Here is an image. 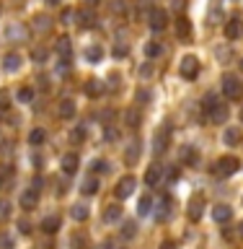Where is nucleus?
Segmentation results:
<instances>
[{
    "label": "nucleus",
    "instance_id": "1",
    "mask_svg": "<svg viewBox=\"0 0 243 249\" xmlns=\"http://www.w3.org/2000/svg\"><path fill=\"white\" fill-rule=\"evenodd\" d=\"M223 93H225V99H241L243 96V83H241V78L238 75H223Z\"/></svg>",
    "mask_w": 243,
    "mask_h": 249
},
{
    "label": "nucleus",
    "instance_id": "2",
    "mask_svg": "<svg viewBox=\"0 0 243 249\" xmlns=\"http://www.w3.org/2000/svg\"><path fill=\"white\" fill-rule=\"evenodd\" d=\"M238 169H241V161L236 159V156H223V159H217V163H215V174L217 177H233Z\"/></svg>",
    "mask_w": 243,
    "mask_h": 249
},
{
    "label": "nucleus",
    "instance_id": "3",
    "mask_svg": "<svg viewBox=\"0 0 243 249\" xmlns=\"http://www.w3.org/2000/svg\"><path fill=\"white\" fill-rule=\"evenodd\" d=\"M181 75L186 78V81H194V78L199 75V60L194 57V54H186V57H181Z\"/></svg>",
    "mask_w": 243,
    "mask_h": 249
},
{
    "label": "nucleus",
    "instance_id": "4",
    "mask_svg": "<svg viewBox=\"0 0 243 249\" xmlns=\"http://www.w3.org/2000/svg\"><path fill=\"white\" fill-rule=\"evenodd\" d=\"M147 23H150L153 31H163L168 26V13L163 11V8H153V11L147 13Z\"/></svg>",
    "mask_w": 243,
    "mask_h": 249
},
{
    "label": "nucleus",
    "instance_id": "5",
    "mask_svg": "<svg viewBox=\"0 0 243 249\" xmlns=\"http://www.w3.org/2000/svg\"><path fill=\"white\" fill-rule=\"evenodd\" d=\"M135 184H137V182H135V177H130V174H127V177H122L119 182H116V187H114V195H116L119 200H127L130 195L135 192Z\"/></svg>",
    "mask_w": 243,
    "mask_h": 249
},
{
    "label": "nucleus",
    "instance_id": "6",
    "mask_svg": "<svg viewBox=\"0 0 243 249\" xmlns=\"http://www.w3.org/2000/svg\"><path fill=\"white\" fill-rule=\"evenodd\" d=\"M228 107H225L223 104V101H217V104L215 107H210L207 109V117H210V122H215V124H225V122H228Z\"/></svg>",
    "mask_w": 243,
    "mask_h": 249
},
{
    "label": "nucleus",
    "instance_id": "7",
    "mask_svg": "<svg viewBox=\"0 0 243 249\" xmlns=\"http://www.w3.org/2000/svg\"><path fill=\"white\" fill-rule=\"evenodd\" d=\"M75 18H78V26H81V29H93V26H96V13H93L91 8H83V11H78Z\"/></svg>",
    "mask_w": 243,
    "mask_h": 249
},
{
    "label": "nucleus",
    "instance_id": "8",
    "mask_svg": "<svg viewBox=\"0 0 243 249\" xmlns=\"http://www.w3.org/2000/svg\"><path fill=\"white\" fill-rule=\"evenodd\" d=\"M241 34H243V21H241V18H230V21H225V36H228L230 42L241 39Z\"/></svg>",
    "mask_w": 243,
    "mask_h": 249
},
{
    "label": "nucleus",
    "instance_id": "9",
    "mask_svg": "<svg viewBox=\"0 0 243 249\" xmlns=\"http://www.w3.org/2000/svg\"><path fill=\"white\" fill-rule=\"evenodd\" d=\"M202 213H205V197H202V195H194L189 200V218L192 221H199Z\"/></svg>",
    "mask_w": 243,
    "mask_h": 249
},
{
    "label": "nucleus",
    "instance_id": "10",
    "mask_svg": "<svg viewBox=\"0 0 243 249\" xmlns=\"http://www.w3.org/2000/svg\"><path fill=\"white\" fill-rule=\"evenodd\" d=\"M178 159H181L184 166H197V161H199L197 148H194V145H184L181 151H178Z\"/></svg>",
    "mask_w": 243,
    "mask_h": 249
},
{
    "label": "nucleus",
    "instance_id": "11",
    "mask_svg": "<svg viewBox=\"0 0 243 249\" xmlns=\"http://www.w3.org/2000/svg\"><path fill=\"white\" fill-rule=\"evenodd\" d=\"M83 91H85V96H91V99H98L101 93L106 91V86H104V81H98V78H91V81L83 86Z\"/></svg>",
    "mask_w": 243,
    "mask_h": 249
},
{
    "label": "nucleus",
    "instance_id": "12",
    "mask_svg": "<svg viewBox=\"0 0 243 249\" xmlns=\"http://www.w3.org/2000/svg\"><path fill=\"white\" fill-rule=\"evenodd\" d=\"M78 166H81L78 153H65V156H62V171H65V174H75Z\"/></svg>",
    "mask_w": 243,
    "mask_h": 249
},
{
    "label": "nucleus",
    "instance_id": "13",
    "mask_svg": "<svg viewBox=\"0 0 243 249\" xmlns=\"http://www.w3.org/2000/svg\"><path fill=\"white\" fill-rule=\"evenodd\" d=\"M212 218H215L217 223H228L230 218H233L230 205H223V202H220V205H215V208H212Z\"/></svg>",
    "mask_w": 243,
    "mask_h": 249
},
{
    "label": "nucleus",
    "instance_id": "14",
    "mask_svg": "<svg viewBox=\"0 0 243 249\" xmlns=\"http://www.w3.org/2000/svg\"><path fill=\"white\" fill-rule=\"evenodd\" d=\"M57 114L62 117V120H73L75 117V101L73 99H62L60 107H57Z\"/></svg>",
    "mask_w": 243,
    "mask_h": 249
},
{
    "label": "nucleus",
    "instance_id": "15",
    "mask_svg": "<svg viewBox=\"0 0 243 249\" xmlns=\"http://www.w3.org/2000/svg\"><path fill=\"white\" fill-rule=\"evenodd\" d=\"M39 205V192H34V190H26L21 195V208L23 210H34Z\"/></svg>",
    "mask_w": 243,
    "mask_h": 249
},
{
    "label": "nucleus",
    "instance_id": "16",
    "mask_svg": "<svg viewBox=\"0 0 243 249\" xmlns=\"http://www.w3.org/2000/svg\"><path fill=\"white\" fill-rule=\"evenodd\" d=\"M161 179H163V166H150L145 171V184L147 187H158Z\"/></svg>",
    "mask_w": 243,
    "mask_h": 249
},
{
    "label": "nucleus",
    "instance_id": "17",
    "mask_svg": "<svg viewBox=\"0 0 243 249\" xmlns=\"http://www.w3.org/2000/svg\"><path fill=\"white\" fill-rule=\"evenodd\" d=\"M54 50H57V54L62 60H70V54H73V44H70L67 36H60L57 44H54Z\"/></svg>",
    "mask_w": 243,
    "mask_h": 249
},
{
    "label": "nucleus",
    "instance_id": "18",
    "mask_svg": "<svg viewBox=\"0 0 243 249\" xmlns=\"http://www.w3.org/2000/svg\"><path fill=\"white\" fill-rule=\"evenodd\" d=\"M60 226H62V221H60V215H47L44 221H42V229L44 233H54V231H60Z\"/></svg>",
    "mask_w": 243,
    "mask_h": 249
},
{
    "label": "nucleus",
    "instance_id": "19",
    "mask_svg": "<svg viewBox=\"0 0 243 249\" xmlns=\"http://www.w3.org/2000/svg\"><path fill=\"white\" fill-rule=\"evenodd\" d=\"M3 68L8 70V73H16V70L21 68V54L18 52H8L5 60H3Z\"/></svg>",
    "mask_w": 243,
    "mask_h": 249
},
{
    "label": "nucleus",
    "instance_id": "20",
    "mask_svg": "<svg viewBox=\"0 0 243 249\" xmlns=\"http://www.w3.org/2000/svg\"><path fill=\"white\" fill-rule=\"evenodd\" d=\"M137 159H140V143H137V140H132V143L127 145V153H124V161H127L130 166H135Z\"/></svg>",
    "mask_w": 243,
    "mask_h": 249
},
{
    "label": "nucleus",
    "instance_id": "21",
    "mask_svg": "<svg viewBox=\"0 0 243 249\" xmlns=\"http://www.w3.org/2000/svg\"><path fill=\"white\" fill-rule=\"evenodd\" d=\"M153 213V200H150V195H143L137 202V215L140 218H145V215H150Z\"/></svg>",
    "mask_w": 243,
    "mask_h": 249
},
{
    "label": "nucleus",
    "instance_id": "22",
    "mask_svg": "<svg viewBox=\"0 0 243 249\" xmlns=\"http://www.w3.org/2000/svg\"><path fill=\"white\" fill-rule=\"evenodd\" d=\"M176 34L181 36V39H189V36H192V21L181 16V18L176 21Z\"/></svg>",
    "mask_w": 243,
    "mask_h": 249
},
{
    "label": "nucleus",
    "instance_id": "23",
    "mask_svg": "<svg viewBox=\"0 0 243 249\" xmlns=\"http://www.w3.org/2000/svg\"><path fill=\"white\" fill-rule=\"evenodd\" d=\"M5 36H8V39H26V36H29V29L21 26V23H13V26H8Z\"/></svg>",
    "mask_w": 243,
    "mask_h": 249
},
{
    "label": "nucleus",
    "instance_id": "24",
    "mask_svg": "<svg viewBox=\"0 0 243 249\" xmlns=\"http://www.w3.org/2000/svg\"><path fill=\"white\" fill-rule=\"evenodd\" d=\"M223 143L225 145H238L241 143V130L238 127H228L223 132Z\"/></svg>",
    "mask_w": 243,
    "mask_h": 249
},
{
    "label": "nucleus",
    "instance_id": "25",
    "mask_svg": "<svg viewBox=\"0 0 243 249\" xmlns=\"http://www.w3.org/2000/svg\"><path fill=\"white\" fill-rule=\"evenodd\" d=\"M119 218H122V205H116V202L104 210V221H106V223H116Z\"/></svg>",
    "mask_w": 243,
    "mask_h": 249
},
{
    "label": "nucleus",
    "instance_id": "26",
    "mask_svg": "<svg viewBox=\"0 0 243 249\" xmlns=\"http://www.w3.org/2000/svg\"><path fill=\"white\" fill-rule=\"evenodd\" d=\"M168 215H171V197H161L158 210H155V218H158V221H166Z\"/></svg>",
    "mask_w": 243,
    "mask_h": 249
},
{
    "label": "nucleus",
    "instance_id": "27",
    "mask_svg": "<svg viewBox=\"0 0 243 249\" xmlns=\"http://www.w3.org/2000/svg\"><path fill=\"white\" fill-rule=\"evenodd\" d=\"M168 135H171V130L166 127V132H163V130H158V132H155V148H153V151L155 153H161V151H166V143H168Z\"/></svg>",
    "mask_w": 243,
    "mask_h": 249
},
{
    "label": "nucleus",
    "instance_id": "28",
    "mask_svg": "<svg viewBox=\"0 0 243 249\" xmlns=\"http://www.w3.org/2000/svg\"><path fill=\"white\" fill-rule=\"evenodd\" d=\"M70 215L75 218V221H88V215H91V210H88V205H81V202H78V205H73V210H70Z\"/></svg>",
    "mask_w": 243,
    "mask_h": 249
},
{
    "label": "nucleus",
    "instance_id": "29",
    "mask_svg": "<svg viewBox=\"0 0 243 249\" xmlns=\"http://www.w3.org/2000/svg\"><path fill=\"white\" fill-rule=\"evenodd\" d=\"M124 122H127V127L137 130V127H140V122H143V117H140L137 109H127V114H124Z\"/></svg>",
    "mask_w": 243,
    "mask_h": 249
},
{
    "label": "nucleus",
    "instance_id": "30",
    "mask_svg": "<svg viewBox=\"0 0 243 249\" xmlns=\"http://www.w3.org/2000/svg\"><path fill=\"white\" fill-rule=\"evenodd\" d=\"M81 192H83V195H96V192H98V179H96V177H88V179L81 184Z\"/></svg>",
    "mask_w": 243,
    "mask_h": 249
},
{
    "label": "nucleus",
    "instance_id": "31",
    "mask_svg": "<svg viewBox=\"0 0 243 249\" xmlns=\"http://www.w3.org/2000/svg\"><path fill=\"white\" fill-rule=\"evenodd\" d=\"M44 140H47V132H44L42 127H36V130L29 132V143H31V145H42Z\"/></svg>",
    "mask_w": 243,
    "mask_h": 249
},
{
    "label": "nucleus",
    "instance_id": "32",
    "mask_svg": "<svg viewBox=\"0 0 243 249\" xmlns=\"http://www.w3.org/2000/svg\"><path fill=\"white\" fill-rule=\"evenodd\" d=\"M70 247H73V249H88V236H85V233H73Z\"/></svg>",
    "mask_w": 243,
    "mask_h": 249
},
{
    "label": "nucleus",
    "instance_id": "33",
    "mask_svg": "<svg viewBox=\"0 0 243 249\" xmlns=\"http://www.w3.org/2000/svg\"><path fill=\"white\" fill-rule=\"evenodd\" d=\"M85 57H88V62L96 65V62H101V57H104V50H101V47H88V50H85Z\"/></svg>",
    "mask_w": 243,
    "mask_h": 249
},
{
    "label": "nucleus",
    "instance_id": "34",
    "mask_svg": "<svg viewBox=\"0 0 243 249\" xmlns=\"http://www.w3.org/2000/svg\"><path fill=\"white\" fill-rule=\"evenodd\" d=\"M135 233H137V223H135V221H124L122 236H124V239H135Z\"/></svg>",
    "mask_w": 243,
    "mask_h": 249
},
{
    "label": "nucleus",
    "instance_id": "35",
    "mask_svg": "<svg viewBox=\"0 0 243 249\" xmlns=\"http://www.w3.org/2000/svg\"><path fill=\"white\" fill-rule=\"evenodd\" d=\"M161 52H163V44L161 42H147L145 44V54H147V57H158Z\"/></svg>",
    "mask_w": 243,
    "mask_h": 249
},
{
    "label": "nucleus",
    "instance_id": "36",
    "mask_svg": "<svg viewBox=\"0 0 243 249\" xmlns=\"http://www.w3.org/2000/svg\"><path fill=\"white\" fill-rule=\"evenodd\" d=\"M11 218V202L8 200H0V223H5Z\"/></svg>",
    "mask_w": 243,
    "mask_h": 249
},
{
    "label": "nucleus",
    "instance_id": "37",
    "mask_svg": "<svg viewBox=\"0 0 243 249\" xmlns=\"http://www.w3.org/2000/svg\"><path fill=\"white\" fill-rule=\"evenodd\" d=\"M16 99H18L21 104H29V101L34 99V91H31V89H18V93H16Z\"/></svg>",
    "mask_w": 243,
    "mask_h": 249
},
{
    "label": "nucleus",
    "instance_id": "38",
    "mask_svg": "<svg viewBox=\"0 0 243 249\" xmlns=\"http://www.w3.org/2000/svg\"><path fill=\"white\" fill-rule=\"evenodd\" d=\"M83 140H85V130L83 127H75L73 132H70V143H73V145L83 143Z\"/></svg>",
    "mask_w": 243,
    "mask_h": 249
},
{
    "label": "nucleus",
    "instance_id": "39",
    "mask_svg": "<svg viewBox=\"0 0 243 249\" xmlns=\"http://www.w3.org/2000/svg\"><path fill=\"white\" fill-rule=\"evenodd\" d=\"M34 21H36L34 26H36V29H42V31H49V29H52V21L47 18V16H36Z\"/></svg>",
    "mask_w": 243,
    "mask_h": 249
},
{
    "label": "nucleus",
    "instance_id": "40",
    "mask_svg": "<svg viewBox=\"0 0 243 249\" xmlns=\"http://www.w3.org/2000/svg\"><path fill=\"white\" fill-rule=\"evenodd\" d=\"M0 109H3V112L11 109V93H8L5 89H0Z\"/></svg>",
    "mask_w": 243,
    "mask_h": 249
},
{
    "label": "nucleus",
    "instance_id": "41",
    "mask_svg": "<svg viewBox=\"0 0 243 249\" xmlns=\"http://www.w3.org/2000/svg\"><path fill=\"white\" fill-rule=\"evenodd\" d=\"M91 169H93V174H98V171L104 174V171H109V163H106L104 159H96V161L91 163Z\"/></svg>",
    "mask_w": 243,
    "mask_h": 249
},
{
    "label": "nucleus",
    "instance_id": "42",
    "mask_svg": "<svg viewBox=\"0 0 243 249\" xmlns=\"http://www.w3.org/2000/svg\"><path fill=\"white\" fill-rule=\"evenodd\" d=\"M31 57H34L36 65H42V62L47 60V50H34V52H31Z\"/></svg>",
    "mask_w": 243,
    "mask_h": 249
},
{
    "label": "nucleus",
    "instance_id": "43",
    "mask_svg": "<svg viewBox=\"0 0 243 249\" xmlns=\"http://www.w3.org/2000/svg\"><path fill=\"white\" fill-rule=\"evenodd\" d=\"M127 52H130V47H127V44H116V47H114V57H116V60L124 57Z\"/></svg>",
    "mask_w": 243,
    "mask_h": 249
},
{
    "label": "nucleus",
    "instance_id": "44",
    "mask_svg": "<svg viewBox=\"0 0 243 249\" xmlns=\"http://www.w3.org/2000/svg\"><path fill=\"white\" fill-rule=\"evenodd\" d=\"M163 174H166L171 182H174V179H178V169H176V166H166V169H163Z\"/></svg>",
    "mask_w": 243,
    "mask_h": 249
},
{
    "label": "nucleus",
    "instance_id": "45",
    "mask_svg": "<svg viewBox=\"0 0 243 249\" xmlns=\"http://www.w3.org/2000/svg\"><path fill=\"white\" fill-rule=\"evenodd\" d=\"M223 21V13L217 11V8H212V11H210V23H220Z\"/></svg>",
    "mask_w": 243,
    "mask_h": 249
},
{
    "label": "nucleus",
    "instance_id": "46",
    "mask_svg": "<svg viewBox=\"0 0 243 249\" xmlns=\"http://www.w3.org/2000/svg\"><path fill=\"white\" fill-rule=\"evenodd\" d=\"M137 8H140V11H147V13H150V11H153V5H150V0H137Z\"/></svg>",
    "mask_w": 243,
    "mask_h": 249
},
{
    "label": "nucleus",
    "instance_id": "47",
    "mask_svg": "<svg viewBox=\"0 0 243 249\" xmlns=\"http://www.w3.org/2000/svg\"><path fill=\"white\" fill-rule=\"evenodd\" d=\"M0 247H3V249H13V241L8 236H0Z\"/></svg>",
    "mask_w": 243,
    "mask_h": 249
},
{
    "label": "nucleus",
    "instance_id": "48",
    "mask_svg": "<svg viewBox=\"0 0 243 249\" xmlns=\"http://www.w3.org/2000/svg\"><path fill=\"white\" fill-rule=\"evenodd\" d=\"M106 140H116V127H106Z\"/></svg>",
    "mask_w": 243,
    "mask_h": 249
},
{
    "label": "nucleus",
    "instance_id": "49",
    "mask_svg": "<svg viewBox=\"0 0 243 249\" xmlns=\"http://www.w3.org/2000/svg\"><path fill=\"white\" fill-rule=\"evenodd\" d=\"M70 18H73V11H70V8L62 11V23H70Z\"/></svg>",
    "mask_w": 243,
    "mask_h": 249
},
{
    "label": "nucleus",
    "instance_id": "50",
    "mask_svg": "<svg viewBox=\"0 0 243 249\" xmlns=\"http://www.w3.org/2000/svg\"><path fill=\"white\" fill-rule=\"evenodd\" d=\"M18 229H21V233H29V231H31V226H29V221H21V223H18Z\"/></svg>",
    "mask_w": 243,
    "mask_h": 249
},
{
    "label": "nucleus",
    "instance_id": "51",
    "mask_svg": "<svg viewBox=\"0 0 243 249\" xmlns=\"http://www.w3.org/2000/svg\"><path fill=\"white\" fill-rule=\"evenodd\" d=\"M158 249H176V244H174V241H163Z\"/></svg>",
    "mask_w": 243,
    "mask_h": 249
},
{
    "label": "nucleus",
    "instance_id": "52",
    "mask_svg": "<svg viewBox=\"0 0 243 249\" xmlns=\"http://www.w3.org/2000/svg\"><path fill=\"white\" fill-rule=\"evenodd\" d=\"M238 236H241V239H243V221H241V223H238Z\"/></svg>",
    "mask_w": 243,
    "mask_h": 249
},
{
    "label": "nucleus",
    "instance_id": "53",
    "mask_svg": "<svg viewBox=\"0 0 243 249\" xmlns=\"http://www.w3.org/2000/svg\"><path fill=\"white\" fill-rule=\"evenodd\" d=\"M47 5H60V0H47Z\"/></svg>",
    "mask_w": 243,
    "mask_h": 249
},
{
    "label": "nucleus",
    "instance_id": "54",
    "mask_svg": "<svg viewBox=\"0 0 243 249\" xmlns=\"http://www.w3.org/2000/svg\"><path fill=\"white\" fill-rule=\"evenodd\" d=\"M3 184H5V177H3V174H0V190H3Z\"/></svg>",
    "mask_w": 243,
    "mask_h": 249
},
{
    "label": "nucleus",
    "instance_id": "55",
    "mask_svg": "<svg viewBox=\"0 0 243 249\" xmlns=\"http://www.w3.org/2000/svg\"><path fill=\"white\" fill-rule=\"evenodd\" d=\"M241 70H243V60H241Z\"/></svg>",
    "mask_w": 243,
    "mask_h": 249
},
{
    "label": "nucleus",
    "instance_id": "56",
    "mask_svg": "<svg viewBox=\"0 0 243 249\" xmlns=\"http://www.w3.org/2000/svg\"><path fill=\"white\" fill-rule=\"evenodd\" d=\"M241 120H243V112H241Z\"/></svg>",
    "mask_w": 243,
    "mask_h": 249
},
{
    "label": "nucleus",
    "instance_id": "57",
    "mask_svg": "<svg viewBox=\"0 0 243 249\" xmlns=\"http://www.w3.org/2000/svg\"><path fill=\"white\" fill-rule=\"evenodd\" d=\"M0 8H3V5H0Z\"/></svg>",
    "mask_w": 243,
    "mask_h": 249
}]
</instances>
